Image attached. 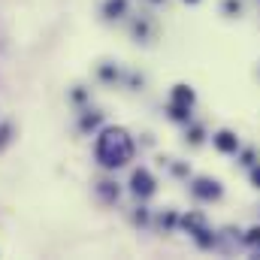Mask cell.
<instances>
[{
	"label": "cell",
	"instance_id": "8992f818",
	"mask_svg": "<svg viewBox=\"0 0 260 260\" xmlns=\"http://www.w3.org/2000/svg\"><path fill=\"white\" fill-rule=\"evenodd\" d=\"M173 103H185V106H191V103H194V91L185 88V85H176V91H173Z\"/></svg>",
	"mask_w": 260,
	"mask_h": 260
},
{
	"label": "cell",
	"instance_id": "8fae6325",
	"mask_svg": "<svg viewBox=\"0 0 260 260\" xmlns=\"http://www.w3.org/2000/svg\"><path fill=\"white\" fill-rule=\"evenodd\" d=\"M248 242H254V245H260V227H254V230L248 233Z\"/></svg>",
	"mask_w": 260,
	"mask_h": 260
},
{
	"label": "cell",
	"instance_id": "9c48e42d",
	"mask_svg": "<svg viewBox=\"0 0 260 260\" xmlns=\"http://www.w3.org/2000/svg\"><path fill=\"white\" fill-rule=\"evenodd\" d=\"M9 139H12V127H9V124H3V127H0V148H3Z\"/></svg>",
	"mask_w": 260,
	"mask_h": 260
},
{
	"label": "cell",
	"instance_id": "6da1fadb",
	"mask_svg": "<svg viewBox=\"0 0 260 260\" xmlns=\"http://www.w3.org/2000/svg\"><path fill=\"white\" fill-rule=\"evenodd\" d=\"M94 154H97L100 167H106V170H118V167L130 164V157H133V139L127 136V130L124 127H106L100 136H97V148H94Z\"/></svg>",
	"mask_w": 260,
	"mask_h": 260
},
{
	"label": "cell",
	"instance_id": "277c9868",
	"mask_svg": "<svg viewBox=\"0 0 260 260\" xmlns=\"http://www.w3.org/2000/svg\"><path fill=\"white\" fill-rule=\"evenodd\" d=\"M215 148H218V151H227V154H230V151H236V148H239V139H236V136H233L230 130H221V133L215 136Z\"/></svg>",
	"mask_w": 260,
	"mask_h": 260
},
{
	"label": "cell",
	"instance_id": "7c38bea8",
	"mask_svg": "<svg viewBox=\"0 0 260 260\" xmlns=\"http://www.w3.org/2000/svg\"><path fill=\"white\" fill-rule=\"evenodd\" d=\"M200 139H203V130L194 127V130H191V142H200Z\"/></svg>",
	"mask_w": 260,
	"mask_h": 260
},
{
	"label": "cell",
	"instance_id": "7a4b0ae2",
	"mask_svg": "<svg viewBox=\"0 0 260 260\" xmlns=\"http://www.w3.org/2000/svg\"><path fill=\"white\" fill-rule=\"evenodd\" d=\"M130 191L139 197V200H145V197L154 194V179H151V173H148V170H136V173L130 176Z\"/></svg>",
	"mask_w": 260,
	"mask_h": 260
},
{
	"label": "cell",
	"instance_id": "ba28073f",
	"mask_svg": "<svg viewBox=\"0 0 260 260\" xmlns=\"http://www.w3.org/2000/svg\"><path fill=\"white\" fill-rule=\"evenodd\" d=\"M100 121H103L100 115H85V118H82V130H94Z\"/></svg>",
	"mask_w": 260,
	"mask_h": 260
},
{
	"label": "cell",
	"instance_id": "3957f363",
	"mask_svg": "<svg viewBox=\"0 0 260 260\" xmlns=\"http://www.w3.org/2000/svg\"><path fill=\"white\" fill-rule=\"evenodd\" d=\"M194 194L200 200H218L221 197V185L212 182V179H197L194 182Z\"/></svg>",
	"mask_w": 260,
	"mask_h": 260
},
{
	"label": "cell",
	"instance_id": "52a82bcc",
	"mask_svg": "<svg viewBox=\"0 0 260 260\" xmlns=\"http://www.w3.org/2000/svg\"><path fill=\"white\" fill-rule=\"evenodd\" d=\"M97 191H100V197H103L106 203L118 200V185H112V182H100V185H97Z\"/></svg>",
	"mask_w": 260,
	"mask_h": 260
},
{
	"label": "cell",
	"instance_id": "4fadbf2b",
	"mask_svg": "<svg viewBox=\"0 0 260 260\" xmlns=\"http://www.w3.org/2000/svg\"><path fill=\"white\" fill-rule=\"evenodd\" d=\"M251 182L260 188V167H254V170H251Z\"/></svg>",
	"mask_w": 260,
	"mask_h": 260
},
{
	"label": "cell",
	"instance_id": "5bb4252c",
	"mask_svg": "<svg viewBox=\"0 0 260 260\" xmlns=\"http://www.w3.org/2000/svg\"><path fill=\"white\" fill-rule=\"evenodd\" d=\"M188 3H197V0H188Z\"/></svg>",
	"mask_w": 260,
	"mask_h": 260
},
{
	"label": "cell",
	"instance_id": "5b68a950",
	"mask_svg": "<svg viewBox=\"0 0 260 260\" xmlns=\"http://www.w3.org/2000/svg\"><path fill=\"white\" fill-rule=\"evenodd\" d=\"M124 9H127V0H106V18H121L124 15Z\"/></svg>",
	"mask_w": 260,
	"mask_h": 260
},
{
	"label": "cell",
	"instance_id": "30bf717a",
	"mask_svg": "<svg viewBox=\"0 0 260 260\" xmlns=\"http://www.w3.org/2000/svg\"><path fill=\"white\" fill-rule=\"evenodd\" d=\"M100 76H103L106 82H112V79H118V70H115V67H103V70H100Z\"/></svg>",
	"mask_w": 260,
	"mask_h": 260
}]
</instances>
